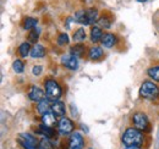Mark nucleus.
Listing matches in <instances>:
<instances>
[{
	"instance_id": "nucleus-4",
	"label": "nucleus",
	"mask_w": 159,
	"mask_h": 149,
	"mask_svg": "<svg viewBox=\"0 0 159 149\" xmlns=\"http://www.w3.org/2000/svg\"><path fill=\"white\" fill-rule=\"evenodd\" d=\"M132 125L136 130L141 132H149L151 126H149V120L144 112H135L132 116Z\"/></svg>"
},
{
	"instance_id": "nucleus-20",
	"label": "nucleus",
	"mask_w": 159,
	"mask_h": 149,
	"mask_svg": "<svg viewBox=\"0 0 159 149\" xmlns=\"http://www.w3.org/2000/svg\"><path fill=\"white\" fill-rule=\"evenodd\" d=\"M39 131L44 137H47V138H49V139H52V138L57 137V132L53 130V127L45 126V125H43V124L39 126Z\"/></svg>"
},
{
	"instance_id": "nucleus-7",
	"label": "nucleus",
	"mask_w": 159,
	"mask_h": 149,
	"mask_svg": "<svg viewBox=\"0 0 159 149\" xmlns=\"http://www.w3.org/2000/svg\"><path fill=\"white\" fill-rule=\"evenodd\" d=\"M84 148V138L83 136L75 131L72 134H70L69 139V149H83Z\"/></svg>"
},
{
	"instance_id": "nucleus-11",
	"label": "nucleus",
	"mask_w": 159,
	"mask_h": 149,
	"mask_svg": "<svg viewBox=\"0 0 159 149\" xmlns=\"http://www.w3.org/2000/svg\"><path fill=\"white\" fill-rule=\"evenodd\" d=\"M100 42H102V45L104 48H113L116 44L118 38H116L115 34H113V33H105Z\"/></svg>"
},
{
	"instance_id": "nucleus-3",
	"label": "nucleus",
	"mask_w": 159,
	"mask_h": 149,
	"mask_svg": "<svg viewBox=\"0 0 159 149\" xmlns=\"http://www.w3.org/2000/svg\"><path fill=\"white\" fill-rule=\"evenodd\" d=\"M44 88H45V94L47 98L54 100H58L60 97L62 95V89L60 87V84L55 79H47L44 82Z\"/></svg>"
},
{
	"instance_id": "nucleus-24",
	"label": "nucleus",
	"mask_w": 159,
	"mask_h": 149,
	"mask_svg": "<svg viewBox=\"0 0 159 149\" xmlns=\"http://www.w3.org/2000/svg\"><path fill=\"white\" fill-rule=\"evenodd\" d=\"M72 39H74L76 43L83 42V40L86 39V31H84V28L81 27L79 29H76L75 33H74V36H72Z\"/></svg>"
},
{
	"instance_id": "nucleus-6",
	"label": "nucleus",
	"mask_w": 159,
	"mask_h": 149,
	"mask_svg": "<svg viewBox=\"0 0 159 149\" xmlns=\"http://www.w3.org/2000/svg\"><path fill=\"white\" fill-rule=\"evenodd\" d=\"M75 126H74V122L67 119V117H61L58 122V131H59L60 134L62 136H69V134H72L75 132Z\"/></svg>"
},
{
	"instance_id": "nucleus-17",
	"label": "nucleus",
	"mask_w": 159,
	"mask_h": 149,
	"mask_svg": "<svg viewBox=\"0 0 159 149\" xmlns=\"http://www.w3.org/2000/svg\"><path fill=\"white\" fill-rule=\"evenodd\" d=\"M70 53L72 55H75L76 57H82L86 53V47L82 43H77V44H75V45H72L70 48Z\"/></svg>"
},
{
	"instance_id": "nucleus-8",
	"label": "nucleus",
	"mask_w": 159,
	"mask_h": 149,
	"mask_svg": "<svg viewBox=\"0 0 159 149\" xmlns=\"http://www.w3.org/2000/svg\"><path fill=\"white\" fill-rule=\"evenodd\" d=\"M61 64H62V66H65L66 69L72 70V71L79 67V60L72 54H67V55L62 56L61 57Z\"/></svg>"
},
{
	"instance_id": "nucleus-15",
	"label": "nucleus",
	"mask_w": 159,
	"mask_h": 149,
	"mask_svg": "<svg viewBox=\"0 0 159 149\" xmlns=\"http://www.w3.org/2000/svg\"><path fill=\"white\" fill-rule=\"evenodd\" d=\"M104 55V53H103V49L100 48V47H92L89 50H88V57L91 59V60H93V61H98L100 60L102 57Z\"/></svg>"
},
{
	"instance_id": "nucleus-30",
	"label": "nucleus",
	"mask_w": 159,
	"mask_h": 149,
	"mask_svg": "<svg viewBox=\"0 0 159 149\" xmlns=\"http://www.w3.org/2000/svg\"><path fill=\"white\" fill-rule=\"evenodd\" d=\"M42 71H43V67L39 66V65H36V66L32 67V74H34V76H39L42 74Z\"/></svg>"
},
{
	"instance_id": "nucleus-32",
	"label": "nucleus",
	"mask_w": 159,
	"mask_h": 149,
	"mask_svg": "<svg viewBox=\"0 0 159 149\" xmlns=\"http://www.w3.org/2000/svg\"><path fill=\"white\" fill-rule=\"evenodd\" d=\"M137 1H139V2H146L147 0H137Z\"/></svg>"
},
{
	"instance_id": "nucleus-1",
	"label": "nucleus",
	"mask_w": 159,
	"mask_h": 149,
	"mask_svg": "<svg viewBox=\"0 0 159 149\" xmlns=\"http://www.w3.org/2000/svg\"><path fill=\"white\" fill-rule=\"evenodd\" d=\"M121 142L125 147H142L144 143L143 132L136 130L135 127H130L124 132L121 137Z\"/></svg>"
},
{
	"instance_id": "nucleus-18",
	"label": "nucleus",
	"mask_w": 159,
	"mask_h": 149,
	"mask_svg": "<svg viewBox=\"0 0 159 149\" xmlns=\"http://www.w3.org/2000/svg\"><path fill=\"white\" fill-rule=\"evenodd\" d=\"M103 36H104L103 31H102V28H100L99 26H93L91 28V40L93 43H97V42L102 40Z\"/></svg>"
},
{
	"instance_id": "nucleus-22",
	"label": "nucleus",
	"mask_w": 159,
	"mask_h": 149,
	"mask_svg": "<svg viewBox=\"0 0 159 149\" xmlns=\"http://www.w3.org/2000/svg\"><path fill=\"white\" fill-rule=\"evenodd\" d=\"M74 20L80 23V25H84V26H88V22H87V19H86V10H80L75 14L74 16Z\"/></svg>"
},
{
	"instance_id": "nucleus-13",
	"label": "nucleus",
	"mask_w": 159,
	"mask_h": 149,
	"mask_svg": "<svg viewBox=\"0 0 159 149\" xmlns=\"http://www.w3.org/2000/svg\"><path fill=\"white\" fill-rule=\"evenodd\" d=\"M37 111L39 112L40 115H44L47 112L52 111V103H50L49 98H44L39 103H37Z\"/></svg>"
},
{
	"instance_id": "nucleus-27",
	"label": "nucleus",
	"mask_w": 159,
	"mask_h": 149,
	"mask_svg": "<svg viewBox=\"0 0 159 149\" xmlns=\"http://www.w3.org/2000/svg\"><path fill=\"white\" fill-rule=\"evenodd\" d=\"M98 26H99L100 28H105V29H108V28H110V26H111V20L109 19V17H107V16H103V17H100L98 19Z\"/></svg>"
},
{
	"instance_id": "nucleus-16",
	"label": "nucleus",
	"mask_w": 159,
	"mask_h": 149,
	"mask_svg": "<svg viewBox=\"0 0 159 149\" xmlns=\"http://www.w3.org/2000/svg\"><path fill=\"white\" fill-rule=\"evenodd\" d=\"M86 19H87V22H88V26L98 22V10L94 9V7L87 9L86 10Z\"/></svg>"
},
{
	"instance_id": "nucleus-12",
	"label": "nucleus",
	"mask_w": 159,
	"mask_h": 149,
	"mask_svg": "<svg viewBox=\"0 0 159 149\" xmlns=\"http://www.w3.org/2000/svg\"><path fill=\"white\" fill-rule=\"evenodd\" d=\"M52 111L54 112L57 116H60V117H64L65 112H66V108H65V104L61 102V100H54L52 103Z\"/></svg>"
},
{
	"instance_id": "nucleus-2",
	"label": "nucleus",
	"mask_w": 159,
	"mask_h": 149,
	"mask_svg": "<svg viewBox=\"0 0 159 149\" xmlns=\"http://www.w3.org/2000/svg\"><path fill=\"white\" fill-rule=\"evenodd\" d=\"M139 95L144 99L154 100L159 97V87L157 86V83H154L152 81H144L141 84Z\"/></svg>"
},
{
	"instance_id": "nucleus-23",
	"label": "nucleus",
	"mask_w": 159,
	"mask_h": 149,
	"mask_svg": "<svg viewBox=\"0 0 159 149\" xmlns=\"http://www.w3.org/2000/svg\"><path fill=\"white\" fill-rule=\"evenodd\" d=\"M147 74L154 81V82H159V65H154L152 67L148 69Z\"/></svg>"
},
{
	"instance_id": "nucleus-21",
	"label": "nucleus",
	"mask_w": 159,
	"mask_h": 149,
	"mask_svg": "<svg viewBox=\"0 0 159 149\" xmlns=\"http://www.w3.org/2000/svg\"><path fill=\"white\" fill-rule=\"evenodd\" d=\"M37 23H38V20L34 19V17H26L23 20V28L26 31H32L37 27Z\"/></svg>"
},
{
	"instance_id": "nucleus-28",
	"label": "nucleus",
	"mask_w": 159,
	"mask_h": 149,
	"mask_svg": "<svg viewBox=\"0 0 159 149\" xmlns=\"http://www.w3.org/2000/svg\"><path fill=\"white\" fill-rule=\"evenodd\" d=\"M38 38H39V31L38 29H32L28 34V42L30 43H33V44H37L38 42Z\"/></svg>"
},
{
	"instance_id": "nucleus-25",
	"label": "nucleus",
	"mask_w": 159,
	"mask_h": 149,
	"mask_svg": "<svg viewBox=\"0 0 159 149\" xmlns=\"http://www.w3.org/2000/svg\"><path fill=\"white\" fill-rule=\"evenodd\" d=\"M38 149H54V146L52 143V141L47 137H43L39 141V144H38Z\"/></svg>"
},
{
	"instance_id": "nucleus-26",
	"label": "nucleus",
	"mask_w": 159,
	"mask_h": 149,
	"mask_svg": "<svg viewBox=\"0 0 159 149\" xmlns=\"http://www.w3.org/2000/svg\"><path fill=\"white\" fill-rule=\"evenodd\" d=\"M12 69L16 74H22L23 70H25V64L21 59H16L14 62H12Z\"/></svg>"
},
{
	"instance_id": "nucleus-19",
	"label": "nucleus",
	"mask_w": 159,
	"mask_h": 149,
	"mask_svg": "<svg viewBox=\"0 0 159 149\" xmlns=\"http://www.w3.org/2000/svg\"><path fill=\"white\" fill-rule=\"evenodd\" d=\"M31 50H32V48H31V43H30V42L21 43L19 49H17L19 55H20L21 57H26V56L31 55Z\"/></svg>"
},
{
	"instance_id": "nucleus-10",
	"label": "nucleus",
	"mask_w": 159,
	"mask_h": 149,
	"mask_svg": "<svg viewBox=\"0 0 159 149\" xmlns=\"http://www.w3.org/2000/svg\"><path fill=\"white\" fill-rule=\"evenodd\" d=\"M40 120H42L43 125L49 126V127H53L54 125H57V122H59V121H57V115L53 111H49L47 114H44V115H42Z\"/></svg>"
},
{
	"instance_id": "nucleus-9",
	"label": "nucleus",
	"mask_w": 159,
	"mask_h": 149,
	"mask_svg": "<svg viewBox=\"0 0 159 149\" xmlns=\"http://www.w3.org/2000/svg\"><path fill=\"white\" fill-rule=\"evenodd\" d=\"M45 92L43 89H40L39 87L37 86H32L28 91V98L32 100V102H36V103H39L40 100H43L45 98Z\"/></svg>"
},
{
	"instance_id": "nucleus-14",
	"label": "nucleus",
	"mask_w": 159,
	"mask_h": 149,
	"mask_svg": "<svg viewBox=\"0 0 159 149\" xmlns=\"http://www.w3.org/2000/svg\"><path fill=\"white\" fill-rule=\"evenodd\" d=\"M47 54V49L42 45V44H34L32 50H31V56L33 59H39V57H44Z\"/></svg>"
},
{
	"instance_id": "nucleus-29",
	"label": "nucleus",
	"mask_w": 159,
	"mask_h": 149,
	"mask_svg": "<svg viewBox=\"0 0 159 149\" xmlns=\"http://www.w3.org/2000/svg\"><path fill=\"white\" fill-rule=\"evenodd\" d=\"M69 42H70V38H69V36H67V33H60L59 37H58V44H59L60 47H62V45H67Z\"/></svg>"
},
{
	"instance_id": "nucleus-31",
	"label": "nucleus",
	"mask_w": 159,
	"mask_h": 149,
	"mask_svg": "<svg viewBox=\"0 0 159 149\" xmlns=\"http://www.w3.org/2000/svg\"><path fill=\"white\" fill-rule=\"evenodd\" d=\"M124 149H141L139 147H125Z\"/></svg>"
},
{
	"instance_id": "nucleus-5",
	"label": "nucleus",
	"mask_w": 159,
	"mask_h": 149,
	"mask_svg": "<svg viewBox=\"0 0 159 149\" xmlns=\"http://www.w3.org/2000/svg\"><path fill=\"white\" fill-rule=\"evenodd\" d=\"M19 143L25 149H38L39 141L32 133H30V132H22V133L19 134Z\"/></svg>"
}]
</instances>
